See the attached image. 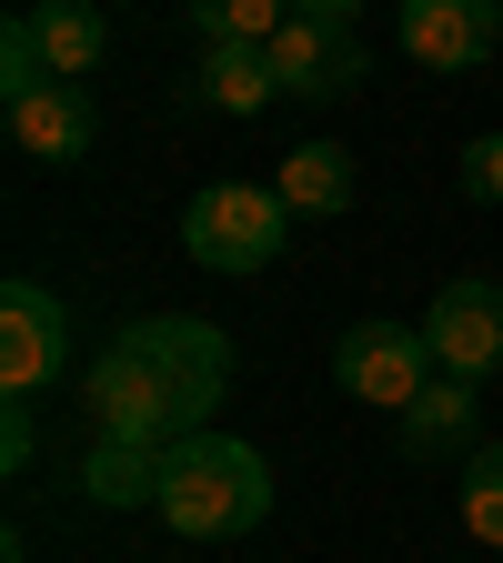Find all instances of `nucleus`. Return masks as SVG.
<instances>
[{
    "label": "nucleus",
    "instance_id": "nucleus-9",
    "mask_svg": "<svg viewBox=\"0 0 503 563\" xmlns=\"http://www.w3.org/2000/svg\"><path fill=\"white\" fill-rule=\"evenodd\" d=\"M363 70H373L363 60V31H332V21H303V11L272 31V81L293 91V101H342Z\"/></svg>",
    "mask_w": 503,
    "mask_h": 563
},
{
    "label": "nucleus",
    "instance_id": "nucleus-5",
    "mask_svg": "<svg viewBox=\"0 0 503 563\" xmlns=\"http://www.w3.org/2000/svg\"><path fill=\"white\" fill-rule=\"evenodd\" d=\"M332 383L373 412H413L434 383V342H423V322H352L332 342Z\"/></svg>",
    "mask_w": 503,
    "mask_h": 563
},
{
    "label": "nucleus",
    "instance_id": "nucleus-3",
    "mask_svg": "<svg viewBox=\"0 0 503 563\" xmlns=\"http://www.w3.org/2000/svg\"><path fill=\"white\" fill-rule=\"evenodd\" d=\"M293 242V201L272 181H201L182 201V252L201 272H272Z\"/></svg>",
    "mask_w": 503,
    "mask_h": 563
},
{
    "label": "nucleus",
    "instance_id": "nucleus-18",
    "mask_svg": "<svg viewBox=\"0 0 503 563\" xmlns=\"http://www.w3.org/2000/svg\"><path fill=\"white\" fill-rule=\"evenodd\" d=\"M31 453H41V433H31V402H11V412H0V463H11V473H31Z\"/></svg>",
    "mask_w": 503,
    "mask_h": 563
},
{
    "label": "nucleus",
    "instance_id": "nucleus-15",
    "mask_svg": "<svg viewBox=\"0 0 503 563\" xmlns=\"http://www.w3.org/2000/svg\"><path fill=\"white\" fill-rule=\"evenodd\" d=\"M293 21V0H192V31H201V51H222V41H252V51H272V31Z\"/></svg>",
    "mask_w": 503,
    "mask_h": 563
},
{
    "label": "nucleus",
    "instance_id": "nucleus-11",
    "mask_svg": "<svg viewBox=\"0 0 503 563\" xmlns=\"http://www.w3.org/2000/svg\"><path fill=\"white\" fill-rule=\"evenodd\" d=\"M483 383H453V373H434V383H423V402L413 412H393V443L413 453V463H473L483 443V402H473Z\"/></svg>",
    "mask_w": 503,
    "mask_h": 563
},
{
    "label": "nucleus",
    "instance_id": "nucleus-19",
    "mask_svg": "<svg viewBox=\"0 0 503 563\" xmlns=\"http://www.w3.org/2000/svg\"><path fill=\"white\" fill-rule=\"evenodd\" d=\"M293 11H303V21H332V31H352V21L373 11V0H293Z\"/></svg>",
    "mask_w": 503,
    "mask_h": 563
},
{
    "label": "nucleus",
    "instance_id": "nucleus-17",
    "mask_svg": "<svg viewBox=\"0 0 503 563\" xmlns=\"http://www.w3.org/2000/svg\"><path fill=\"white\" fill-rule=\"evenodd\" d=\"M463 201H503V131L463 141Z\"/></svg>",
    "mask_w": 503,
    "mask_h": 563
},
{
    "label": "nucleus",
    "instance_id": "nucleus-13",
    "mask_svg": "<svg viewBox=\"0 0 503 563\" xmlns=\"http://www.w3.org/2000/svg\"><path fill=\"white\" fill-rule=\"evenodd\" d=\"M81 493H91L101 514L162 504V453H152V443H111V433H91V453H81Z\"/></svg>",
    "mask_w": 503,
    "mask_h": 563
},
{
    "label": "nucleus",
    "instance_id": "nucleus-7",
    "mask_svg": "<svg viewBox=\"0 0 503 563\" xmlns=\"http://www.w3.org/2000/svg\"><path fill=\"white\" fill-rule=\"evenodd\" d=\"M70 373V302L41 292V282H11L0 292V393L31 402Z\"/></svg>",
    "mask_w": 503,
    "mask_h": 563
},
{
    "label": "nucleus",
    "instance_id": "nucleus-2",
    "mask_svg": "<svg viewBox=\"0 0 503 563\" xmlns=\"http://www.w3.org/2000/svg\"><path fill=\"white\" fill-rule=\"evenodd\" d=\"M182 543H232V533H252L262 514H272V463L242 443V433H192V443H172L162 453V504H152Z\"/></svg>",
    "mask_w": 503,
    "mask_h": 563
},
{
    "label": "nucleus",
    "instance_id": "nucleus-14",
    "mask_svg": "<svg viewBox=\"0 0 503 563\" xmlns=\"http://www.w3.org/2000/svg\"><path fill=\"white\" fill-rule=\"evenodd\" d=\"M272 101H282V81H272V51H252V41L201 51V111H232V121H252V111H272Z\"/></svg>",
    "mask_w": 503,
    "mask_h": 563
},
{
    "label": "nucleus",
    "instance_id": "nucleus-4",
    "mask_svg": "<svg viewBox=\"0 0 503 563\" xmlns=\"http://www.w3.org/2000/svg\"><path fill=\"white\" fill-rule=\"evenodd\" d=\"M101 60H111L101 0H31V11H11V31H0V101L41 91V81H91Z\"/></svg>",
    "mask_w": 503,
    "mask_h": 563
},
{
    "label": "nucleus",
    "instance_id": "nucleus-1",
    "mask_svg": "<svg viewBox=\"0 0 503 563\" xmlns=\"http://www.w3.org/2000/svg\"><path fill=\"white\" fill-rule=\"evenodd\" d=\"M222 393H232V332L222 322H192V312H141V322H121L91 352V373H81L91 433L152 443V453L211 433Z\"/></svg>",
    "mask_w": 503,
    "mask_h": 563
},
{
    "label": "nucleus",
    "instance_id": "nucleus-10",
    "mask_svg": "<svg viewBox=\"0 0 503 563\" xmlns=\"http://www.w3.org/2000/svg\"><path fill=\"white\" fill-rule=\"evenodd\" d=\"M0 121H11V152H21V162H51V172H70V162L91 152V131H101L81 81H41V91H11V101H0Z\"/></svg>",
    "mask_w": 503,
    "mask_h": 563
},
{
    "label": "nucleus",
    "instance_id": "nucleus-8",
    "mask_svg": "<svg viewBox=\"0 0 503 563\" xmlns=\"http://www.w3.org/2000/svg\"><path fill=\"white\" fill-rule=\"evenodd\" d=\"M393 41H403V60H423V70H483L493 60V41H503V0H403L393 11Z\"/></svg>",
    "mask_w": 503,
    "mask_h": 563
},
{
    "label": "nucleus",
    "instance_id": "nucleus-12",
    "mask_svg": "<svg viewBox=\"0 0 503 563\" xmlns=\"http://www.w3.org/2000/svg\"><path fill=\"white\" fill-rule=\"evenodd\" d=\"M272 191L293 201V222H342L363 181H352V152H342V141H293L282 172H272Z\"/></svg>",
    "mask_w": 503,
    "mask_h": 563
},
{
    "label": "nucleus",
    "instance_id": "nucleus-6",
    "mask_svg": "<svg viewBox=\"0 0 503 563\" xmlns=\"http://www.w3.org/2000/svg\"><path fill=\"white\" fill-rule=\"evenodd\" d=\"M423 342H434V373L493 383L503 373V282H483V272L444 282V292L423 302Z\"/></svg>",
    "mask_w": 503,
    "mask_h": 563
},
{
    "label": "nucleus",
    "instance_id": "nucleus-16",
    "mask_svg": "<svg viewBox=\"0 0 503 563\" xmlns=\"http://www.w3.org/2000/svg\"><path fill=\"white\" fill-rule=\"evenodd\" d=\"M463 533H473L483 553H503V443H483V453L463 463Z\"/></svg>",
    "mask_w": 503,
    "mask_h": 563
}]
</instances>
